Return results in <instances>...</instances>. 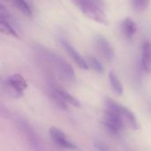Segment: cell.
I'll use <instances>...</instances> for the list:
<instances>
[{
  "mask_svg": "<svg viewBox=\"0 0 151 151\" xmlns=\"http://www.w3.org/2000/svg\"><path fill=\"white\" fill-rule=\"evenodd\" d=\"M76 6L89 19L104 24L108 25V19L103 11V0H72Z\"/></svg>",
  "mask_w": 151,
  "mask_h": 151,
  "instance_id": "cell-1",
  "label": "cell"
},
{
  "mask_svg": "<svg viewBox=\"0 0 151 151\" xmlns=\"http://www.w3.org/2000/svg\"><path fill=\"white\" fill-rule=\"evenodd\" d=\"M40 52L44 56L46 60L52 65V67L56 71L59 73V75H61L64 79L69 81H73L75 80L74 70L67 61L63 59L60 56L43 48H40Z\"/></svg>",
  "mask_w": 151,
  "mask_h": 151,
  "instance_id": "cell-2",
  "label": "cell"
},
{
  "mask_svg": "<svg viewBox=\"0 0 151 151\" xmlns=\"http://www.w3.org/2000/svg\"><path fill=\"white\" fill-rule=\"evenodd\" d=\"M6 88L9 94L13 97H19L27 88V84L22 75L15 73L8 77L6 80Z\"/></svg>",
  "mask_w": 151,
  "mask_h": 151,
  "instance_id": "cell-3",
  "label": "cell"
},
{
  "mask_svg": "<svg viewBox=\"0 0 151 151\" xmlns=\"http://www.w3.org/2000/svg\"><path fill=\"white\" fill-rule=\"evenodd\" d=\"M95 43L97 50L108 62L111 63L114 60L115 58L114 50L106 38H104L102 35H97L95 39Z\"/></svg>",
  "mask_w": 151,
  "mask_h": 151,
  "instance_id": "cell-4",
  "label": "cell"
},
{
  "mask_svg": "<svg viewBox=\"0 0 151 151\" xmlns=\"http://www.w3.org/2000/svg\"><path fill=\"white\" fill-rule=\"evenodd\" d=\"M50 135L51 137V140L56 145L67 150H78V147L74 143L68 141L65 134H64L60 129L54 127H50Z\"/></svg>",
  "mask_w": 151,
  "mask_h": 151,
  "instance_id": "cell-5",
  "label": "cell"
},
{
  "mask_svg": "<svg viewBox=\"0 0 151 151\" xmlns=\"http://www.w3.org/2000/svg\"><path fill=\"white\" fill-rule=\"evenodd\" d=\"M115 107L125 120L126 124H127L133 130H139L141 128L140 123L132 111H130L127 107L118 104L117 102H115Z\"/></svg>",
  "mask_w": 151,
  "mask_h": 151,
  "instance_id": "cell-6",
  "label": "cell"
},
{
  "mask_svg": "<svg viewBox=\"0 0 151 151\" xmlns=\"http://www.w3.org/2000/svg\"><path fill=\"white\" fill-rule=\"evenodd\" d=\"M17 126H18L19 129L24 134V135L27 139V142L30 143V145L34 149L38 150L39 149V139H38V136L36 135V134L35 133L34 129L30 127V125L27 124V122H26V121L19 120L17 122Z\"/></svg>",
  "mask_w": 151,
  "mask_h": 151,
  "instance_id": "cell-7",
  "label": "cell"
},
{
  "mask_svg": "<svg viewBox=\"0 0 151 151\" xmlns=\"http://www.w3.org/2000/svg\"><path fill=\"white\" fill-rule=\"evenodd\" d=\"M60 43L65 48V50H66L67 54L73 58V60L76 63V65L79 67H81V69H85V70L88 69V64L85 61V59L80 55V53L67 41H65L64 39H61L60 40Z\"/></svg>",
  "mask_w": 151,
  "mask_h": 151,
  "instance_id": "cell-8",
  "label": "cell"
},
{
  "mask_svg": "<svg viewBox=\"0 0 151 151\" xmlns=\"http://www.w3.org/2000/svg\"><path fill=\"white\" fill-rule=\"evenodd\" d=\"M50 87L53 90H55V91L62 97V99H63L64 101H65L68 104H71V105L75 106V107H78V108L81 107L80 102H79L74 96H73L67 90H65L63 87H61L60 85L52 83V84L50 85Z\"/></svg>",
  "mask_w": 151,
  "mask_h": 151,
  "instance_id": "cell-9",
  "label": "cell"
},
{
  "mask_svg": "<svg viewBox=\"0 0 151 151\" xmlns=\"http://www.w3.org/2000/svg\"><path fill=\"white\" fill-rule=\"evenodd\" d=\"M142 63L143 69L147 73H151V42L145 41L142 44Z\"/></svg>",
  "mask_w": 151,
  "mask_h": 151,
  "instance_id": "cell-10",
  "label": "cell"
},
{
  "mask_svg": "<svg viewBox=\"0 0 151 151\" xmlns=\"http://www.w3.org/2000/svg\"><path fill=\"white\" fill-rule=\"evenodd\" d=\"M122 32L127 39H132L137 32V25L131 18H126L121 23Z\"/></svg>",
  "mask_w": 151,
  "mask_h": 151,
  "instance_id": "cell-11",
  "label": "cell"
},
{
  "mask_svg": "<svg viewBox=\"0 0 151 151\" xmlns=\"http://www.w3.org/2000/svg\"><path fill=\"white\" fill-rule=\"evenodd\" d=\"M0 30L3 34L6 35L12 36L17 39L19 37L17 31L13 27V25L3 17H0Z\"/></svg>",
  "mask_w": 151,
  "mask_h": 151,
  "instance_id": "cell-12",
  "label": "cell"
},
{
  "mask_svg": "<svg viewBox=\"0 0 151 151\" xmlns=\"http://www.w3.org/2000/svg\"><path fill=\"white\" fill-rule=\"evenodd\" d=\"M48 96L50 97V99L55 104L56 106H58V108L62 109V110H67L68 109V104L64 101L62 99V97L55 91L53 90L50 87H49V90H48Z\"/></svg>",
  "mask_w": 151,
  "mask_h": 151,
  "instance_id": "cell-13",
  "label": "cell"
},
{
  "mask_svg": "<svg viewBox=\"0 0 151 151\" xmlns=\"http://www.w3.org/2000/svg\"><path fill=\"white\" fill-rule=\"evenodd\" d=\"M109 80H110V83H111V87L112 90L117 95H122L123 92H124L123 85H122L121 81H119V79L118 78V76L115 74V73L113 71L110 72Z\"/></svg>",
  "mask_w": 151,
  "mask_h": 151,
  "instance_id": "cell-14",
  "label": "cell"
},
{
  "mask_svg": "<svg viewBox=\"0 0 151 151\" xmlns=\"http://www.w3.org/2000/svg\"><path fill=\"white\" fill-rule=\"evenodd\" d=\"M9 1H11L25 15H27L28 17H31L33 15L32 9H31L30 5L27 3L26 0H9Z\"/></svg>",
  "mask_w": 151,
  "mask_h": 151,
  "instance_id": "cell-15",
  "label": "cell"
},
{
  "mask_svg": "<svg viewBox=\"0 0 151 151\" xmlns=\"http://www.w3.org/2000/svg\"><path fill=\"white\" fill-rule=\"evenodd\" d=\"M88 66H90L94 71H96L98 73H103L104 71V66L101 64V62H99V60L93 56L88 57Z\"/></svg>",
  "mask_w": 151,
  "mask_h": 151,
  "instance_id": "cell-16",
  "label": "cell"
},
{
  "mask_svg": "<svg viewBox=\"0 0 151 151\" xmlns=\"http://www.w3.org/2000/svg\"><path fill=\"white\" fill-rule=\"evenodd\" d=\"M150 0H131V4L136 11L142 12L147 9L149 6Z\"/></svg>",
  "mask_w": 151,
  "mask_h": 151,
  "instance_id": "cell-17",
  "label": "cell"
},
{
  "mask_svg": "<svg viewBox=\"0 0 151 151\" xmlns=\"http://www.w3.org/2000/svg\"><path fill=\"white\" fill-rule=\"evenodd\" d=\"M94 147H95L96 150H98L105 151L109 150V148H108L104 142H94Z\"/></svg>",
  "mask_w": 151,
  "mask_h": 151,
  "instance_id": "cell-18",
  "label": "cell"
},
{
  "mask_svg": "<svg viewBox=\"0 0 151 151\" xmlns=\"http://www.w3.org/2000/svg\"><path fill=\"white\" fill-rule=\"evenodd\" d=\"M150 111H151V102L150 103Z\"/></svg>",
  "mask_w": 151,
  "mask_h": 151,
  "instance_id": "cell-19",
  "label": "cell"
}]
</instances>
